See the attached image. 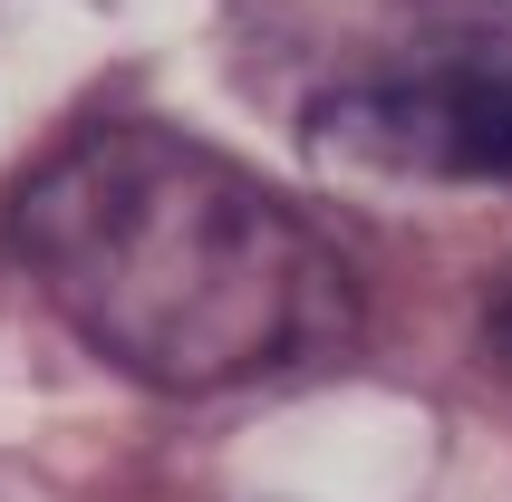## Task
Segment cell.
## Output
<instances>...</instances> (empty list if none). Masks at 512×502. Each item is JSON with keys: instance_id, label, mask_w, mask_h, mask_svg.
<instances>
[{"instance_id": "6da1fadb", "label": "cell", "mask_w": 512, "mask_h": 502, "mask_svg": "<svg viewBox=\"0 0 512 502\" xmlns=\"http://www.w3.org/2000/svg\"><path fill=\"white\" fill-rule=\"evenodd\" d=\"M10 251L107 367L174 396L252 387L358 329L300 213L174 126H97L10 194Z\"/></svg>"}, {"instance_id": "7a4b0ae2", "label": "cell", "mask_w": 512, "mask_h": 502, "mask_svg": "<svg viewBox=\"0 0 512 502\" xmlns=\"http://www.w3.org/2000/svg\"><path fill=\"white\" fill-rule=\"evenodd\" d=\"M310 145L368 174H426V184H512V68L435 58L397 78L319 97Z\"/></svg>"}, {"instance_id": "3957f363", "label": "cell", "mask_w": 512, "mask_h": 502, "mask_svg": "<svg viewBox=\"0 0 512 502\" xmlns=\"http://www.w3.org/2000/svg\"><path fill=\"white\" fill-rule=\"evenodd\" d=\"M493 309H503V338H512V280H503V300H493Z\"/></svg>"}]
</instances>
